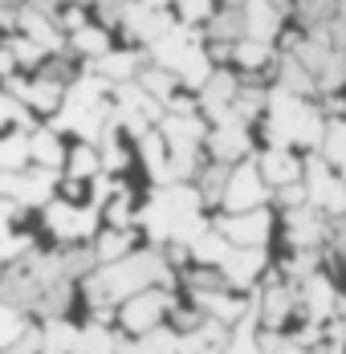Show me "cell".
Returning <instances> with one entry per match:
<instances>
[{"instance_id": "cell-22", "label": "cell", "mask_w": 346, "mask_h": 354, "mask_svg": "<svg viewBox=\"0 0 346 354\" xmlns=\"http://www.w3.org/2000/svg\"><path fill=\"white\" fill-rule=\"evenodd\" d=\"M135 232L131 228H106L102 236H98V245H94V257L102 261V265H110V261H122L127 252H135Z\"/></svg>"}, {"instance_id": "cell-18", "label": "cell", "mask_w": 346, "mask_h": 354, "mask_svg": "<svg viewBox=\"0 0 346 354\" xmlns=\"http://www.w3.org/2000/svg\"><path fill=\"white\" fill-rule=\"evenodd\" d=\"M322 159L346 179V118H330L326 122V139H322Z\"/></svg>"}, {"instance_id": "cell-26", "label": "cell", "mask_w": 346, "mask_h": 354, "mask_svg": "<svg viewBox=\"0 0 346 354\" xmlns=\"http://www.w3.org/2000/svg\"><path fill=\"white\" fill-rule=\"evenodd\" d=\"M216 12V0H175V21L179 25H208Z\"/></svg>"}, {"instance_id": "cell-7", "label": "cell", "mask_w": 346, "mask_h": 354, "mask_svg": "<svg viewBox=\"0 0 346 354\" xmlns=\"http://www.w3.org/2000/svg\"><path fill=\"white\" fill-rule=\"evenodd\" d=\"M281 236L289 248H326V236H330V216L318 212L313 204H302V208H285L281 216Z\"/></svg>"}, {"instance_id": "cell-17", "label": "cell", "mask_w": 346, "mask_h": 354, "mask_svg": "<svg viewBox=\"0 0 346 354\" xmlns=\"http://www.w3.org/2000/svg\"><path fill=\"white\" fill-rule=\"evenodd\" d=\"M29 159H33L37 167H49V171H57V167L66 163V147H62V139H57L53 127L29 135Z\"/></svg>"}, {"instance_id": "cell-19", "label": "cell", "mask_w": 346, "mask_h": 354, "mask_svg": "<svg viewBox=\"0 0 346 354\" xmlns=\"http://www.w3.org/2000/svg\"><path fill=\"white\" fill-rule=\"evenodd\" d=\"M69 49L82 53V57H90V62H98L114 45H110V33H106L102 25H82L78 33H69Z\"/></svg>"}, {"instance_id": "cell-16", "label": "cell", "mask_w": 346, "mask_h": 354, "mask_svg": "<svg viewBox=\"0 0 346 354\" xmlns=\"http://www.w3.org/2000/svg\"><path fill=\"white\" fill-rule=\"evenodd\" d=\"M244 37V17L241 8H228V4H220L212 17H208V41L212 45H237Z\"/></svg>"}, {"instance_id": "cell-28", "label": "cell", "mask_w": 346, "mask_h": 354, "mask_svg": "<svg viewBox=\"0 0 346 354\" xmlns=\"http://www.w3.org/2000/svg\"><path fill=\"white\" fill-rule=\"evenodd\" d=\"M8 49H12V57H17V66H37L41 57H45V49L37 45V41H8Z\"/></svg>"}, {"instance_id": "cell-21", "label": "cell", "mask_w": 346, "mask_h": 354, "mask_svg": "<svg viewBox=\"0 0 346 354\" xmlns=\"http://www.w3.org/2000/svg\"><path fill=\"white\" fill-rule=\"evenodd\" d=\"M78 342V326H69L66 318H49V326L41 330V354H73Z\"/></svg>"}, {"instance_id": "cell-27", "label": "cell", "mask_w": 346, "mask_h": 354, "mask_svg": "<svg viewBox=\"0 0 346 354\" xmlns=\"http://www.w3.org/2000/svg\"><path fill=\"white\" fill-rule=\"evenodd\" d=\"M25 102H17L8 90H0V127H12V122H29V114H25Z\"/></svg>"}, {"instance_id": "cell-25", "label": "cell", "mask_w": 346, "mask_h": 354, "mask_svg": "<svg viewBox=\"0 0 346 354\" xmlns=\"http://www.w3.org/2000/svg\"><path fill=\"white\" fill-rule=\"evenodd\" d=\"M25 334V314L8 301H0V351H8L17 338Z\"/></svg>"}, {"instance_id": "cell-30", "label": "cell", "mask_w": 346, "mask_h": 354, "mask_svg": "<svg viewBox=\"0 0 346 354\" xmlns=\"http://www.w3.org/2000/svg\"><path fill=\"white\" fill-rule=\"evenodd\" d=\"M29 236H0V261H12V257H21V252H29Z\"/></svg>"}, {"instance_id": "cell-13", "label": "cell", "mask_w": 346, "mask_h": 354, "mask_svg": "<svg viewBox=\"0 0 346 354\" xmlns=\"http://www.w3.org/2000/svg\"><path fill=\"white\" fill-rule=\"evenodd\" d=\"M138 70H143V57H138L135 49H110V53H102L94 62V73L102 82H135Z\"/></svg>"}, {"instance_id": "cell-10", "label": "cell", "mask_w": 346, "mask_h": 354, "mask_svg": "<svg viewBox=\"0 0 346 354\" xmlns=\"http://www.w3.org/2000/svg\"><path fill=\"white\" fill-rule=\"evenodd\" d=\"M241 17H244V37L248 41H269L273 45L281 29H285V17H281V8L273 0H244Z\"/></svg>"}, {"instance_id": "cell-14", "label": "cell", "mask_w": 346, "mask_h": 354, "mask_svg": "<svg viewBox=\"0 0 346 354\" xmlns=\"http://www.w3.org/2000/svg\"><path fill=\"white\" fill-rule=\"evenodd\" d=\"M228 248L233 245L208 224L204 232H196V236L188 241V261H192V265H212V269H220V261L228 257Z\"/></svg>"}, {"instance_id": "cell-12", "label": "cell", "mask_w": 346, "mask_h": 354, "mask_svg": "<svg viewBox=\"0 0 346 354\" xmlns=\"http://www.w3.org/2000/svg\"><path fill=\"white\" fill-rule=\"evenodd\" d=\"M57 187V176L49 167H37V171H17V187H12V200L25 208V204H49Z\"/></svg>"}, {"instance_id": "cell-6", "label": "cell", "mask_w": 346, "mask_h": 354, "mask_svg": "<svg viewBox=\"0 0 346 354\" xmlns=\"http://www.w3.org/2000/svg\"><path fill=\"white\" fill-rule=\"evenodd\" d=\"M45 228L57 241H90L98 232V208L94 204H69V200H49L45 204Z\"/></svg>"}, {"instance_id": "cell-23", "label": "cell", "mask_w": 346, "mask_h": 354, "mask_svg": "<svg viewBox=\"0 0 346 354\" xmlns=\"http://www.w3.org/2000/svg\"><path fill=\"white\" fill-rule=\"evenodd\" d=\"M69 176H73V179L102 176V155H98V147H94V142H78V147L69 151Z\"/></svg>"}, {"instance_id": "cell-31", "label": "cell", "mask_w": 346, "mask_h": 354, "mask_svg": "<svg viewBox=\"0 0 346 354\" xmlns=\"http://www.w3.org/2000/svg\"><path fill=\"white\" fill-rule=\"evenodd\" d=\"M17 216H21V204H17V200H4V196H0V236H8V224H12Z\"/></svg>"}, {"instance_id": "cell-29", "label": "cell", "mask_w": 346, "mask_h": 354, "mask_svg": "<svg viewBox=\"0 0 346 354\" xmlns=\"http://www.w3.org/2000/svg\"><path fill=\"white\" fill-rule=\"evenodd\" d=\"M273 196H277V204H281V212H285V208L310 204V200H306V183H285V187H277Z\"/></svg>"}, {"instance_id": "cell-32", "label": "cell", "mask_w": 346, "mask_h": 354, "mask_svg": "<svg viewBox=\"0 0 346 354\" xmlns=\"http://www.w3.org/2000/svg\"><path fill=\"white\" fill-rule=\"evenodd\" d=\"M138 4H147V8H167L172 0H138Z\"/></svg>"}, {"instance_id": "cell-24", "label": "cell", "mask_w": 346, "mask_h": 354, "mask_svg": "<svg viewBox=\"0 0 346 354\" xmlns=\"http://www.w3.org/2000/svg\"><path fill=\"white\" fill-rule=\"evenodd\" d=\"M29 163V135H4L0 139V171H25Z\"/></svg>"}, {"instance_id": "cell-8", "label": "cell", "mask_w": 346, "mask_h": 354, "mask_svg": "<svg viewBox=\"0 0 346 354\" xmlns=\"http://www.w3.org/2000/svg\"><path fill=\"white\" fill-rule=\"evenodd\" d=\"M220 273H224L228 289H237V293L253 289V285L269 273V248H241V245H233V248H228V257L220 261Z\"/></svg>"}, {"instance_id": "cell-9", "label": "cell", "mask_w": 346, "mask_h": 354, "mask_svg": "<svg viewBox=\"0 0 346 354\" xmlns=\"http://www.w3.org/2000/svg\"><path fill=\"white\" fill-rule=\"evenodd\" d=\"M253 159H257V171H261V179L269 183V192L285 187V183H302L306 163H302V155H298L293 147H265V151H257Z\"/></svg>"}, {"instance_id": "cell-11", "label": "cell", "mask_w": 346, "mask_h": 354, "mask_svg": "<svg viewBox=\"0 0 346 354\" xmlns=\"http://www.w3.org/2000/svg\"><path fill=\"white\" fill-rule=\"evenodd\" d=\"M21 29L29 41H37L45 53H66V37L57 33V25H49V17H45V8H21Z\"/></svg>"}, {"instance_id": "cell-15", "label": "cell", "mask_w": 346, "mask_h": 354, "mask_svg": "<svg viewBox=\"0 0 346 354\" xmlns=\"http://www.w3.org/2000/svg\"><path fill=\"white\" fill-rule=\"evenodd\" d=\"M228 163H216V159H208L204 167L196 171V192H200V200H204V208H220V200H224V187H228Z\"/></svg>"}, {"instance_id": "cell-4", "label": "cell", "mask_w": 346, "mask_h": 354, "mask_svg": "<svg viewBox=\"0 0 346 354\" xmlns=\"http://www.w3.org/2000/svg\"><path fill=\"white\" fill-rule=\"evenodd\" d=\"M269 196H273V192H269V183L261 179L257 159L248 155V159H241V163H233L220 208H224V212H253V208H265V204H269Z\"/></svg>"}, {"instance_id": "cell-2", "label": "cell", "mask_w": 346, "mask_h": 354, "mask_svg": "<svg viewBox=\"0 0 346 354\" xmlns=\"http://www.w3.org/2000/svg\"><path fill=\"white\" fill-rule=\"evenodd\" d=\"M212 228L228 241V245L241 248H269L277 232V216L269 208H253V212H224L212 220Z\"/></svg>"}, {"instance_id": "cell-1", "label": "cell", "mask_w": 346, "mask_h": 354, "mask_svg": "<svg viewBox=\"0 0 346 354\" xmlns=\"http://www.w3.org/2000/svg\"><path fill=\"white\" fill-rule=\"evenodd\" d=\"M172 289L175 285V269L167 265V257L159 248L147 252H127L122 261H110L98 273H86V301L98 310L94 322H106L110 310H118L127 297H135L138 289Z\"/></svg>"}, {"instance_id": "cell-20", "label": "cell", "mask_w": 346, "mask_h": 354, "mask_svg": "<svg viewBox=\"0 0 346 354\" xmlns=\"http://www.w3.org/2000/svg\"><path fill=\"white\" fill-rule=\"evenodd\" d=\"M118 342L110 334L106 322H90L86 330H78V342H73V354H114Z\"/></svg>"}, {"instance_id": "cell-5", "label": "cell", "mask_w": 346, "mask_h": 354, "mask_svg": "<svg viewBox=\"0 0 346 354\" xmlns=\"http://www.w3.org/2000/svg\"><path fill=\"white\" fill-rule=\"evenodd\" d=\"M208 159H216V163H241L253 155V127H244L241 118L228 110L224 118H216V122H208Z\"/></svg>"}, {"instance_id": "cell-3", "label": "cell", "mask_w": 346, "mask_h": 354, "mask_svg": "<svg viewBox=\"0 0 346 354\" xmlns=\"http://www.w3.org/2000/svg\"><path fill=\"white\" fill-rule=\"evenodd\" d=\"M175 306V297L167 289H159V285H151V289H138L135 297H127L122 306H118V326L138 338V334H147V330H155V326H163L167 318V310Z\"/></svg>"}]
</instances>
